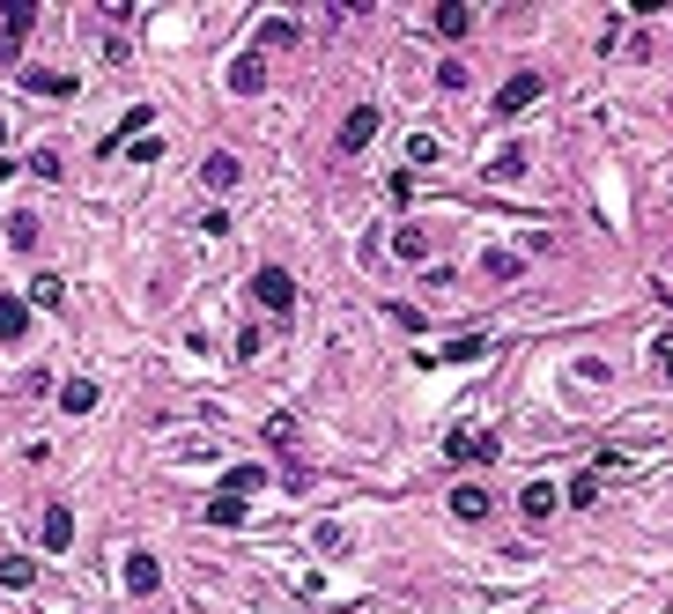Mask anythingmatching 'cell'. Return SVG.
I'll return each instance as SVG.
<instances>
[{"mask_svg":"<svg viewBox=\"0 0 673 614\" xmlns=\"http://www.w3.org/2000/svg\"><path fill=\"white\" fill-rule=\"evenodd\" d=\"M215 481H222V496H252L259 481H267V467H252V459H230V467H222Z\"/></svg>","mask_w":673,"mask_h":614,"instance_id":"52a82bcc","label":"cell"},{"mask_svg":"<svg viewBox=\"0 0 673 614\" xmlns=\"http://www.w3.org/2000/svg\"><path fill=\"white\" fill-rule=\"evenodd\" d=\"M200 178H208L215 193H230V185L245 178V171H237V156H208V171H200Z\"/></svg>","mask_w":673,"mask_h":614,"instance_id":"e0dca14e","label":"cell"},{"mask_svg":"<svg viewBox=\"0 0 673 614\" xmlns=\"http://www.w3.org/2000/svg\"><path fill=\"white\" fill-rule=\"evenodd\" d=\"M429 30H437V37H466V30H474V8H466V0H444V8L429 15Z\"/></svg>","mask_w":673,"mask_h":614,"instance_id":"8fae6325","label":"cell"},{"mask_svg":"<svg viewBox=\"0 0 673 614\" xmlns=\"http://www.w3.org/2000/svg\"><path fill=\"white\" fill-rule=\"evenodd\" d=\"M259 82H267V67H259V52H237V60H230V89H237V97H252Z\"/></svg>","mask_w":673,"mask_h":614,"instance_id":"4fadbf2b","label":"cell"},{"mask_svg":"<svg viewBox=\"0 0 673 614\" xmlns=\"http://www.w3.org/2000/svg\"><path fill=\"white\" fill-rule=\"evenodd\" d=\"M37 578V570H30V555H0V585H8V592H23Z\"/></svg>","mask_w":673,"mask_h":614,"instance_id":"ac0fdd59","label":"cell"},{"mask_svg":"<svg viewBox=\"0 0 673 614\" xmlns=\"http://www.w3.org/2000/svg\"><path fill=\"white\" fill-rule=\"evenodd\" d=\"M474 74H466V60H437V89H466Z\"/></svg>","mask_w":673,"mask_h":614,"instance_id":"484cf974","label":"cell"},{"mask_svg":"<svg viewBox=\"0 0 673 614\" xmlns=\"http://www.w3.org/2000/svg\"><path fill=\"white\" fill-rule=\"evenodd\" d=\"M370 141H378V111H370V104H355L348 119H341V148L355 156V148H370Z\"/></svg>","mask_w":673,"mask_h":614,"instance_id":"5b68a950","label":"cell"},{"mask_svg":"<svg viewBox=\"0 0 673 614\" xmlns=\"http://www.w3.org/2000/svg\"><path fill=\"white\" fill-rule=\"evenodd\" d=\"M23 326H30V304L23 296H0V341H23Z\"/></svg>","mask_w":673,"mask_h":614,"instance_id":"5bb4252c","label":"cell"},{"mask_svg":"<svg viewBox=\"0 0 673 614\" xmlns=\"http://www.w3.org/2000/svg\"><path fill=\"white\" fill-rule=\"evenodd\" d=\"M311 548H319V555H341V548H348V526H333V518H326V526H311Z\"/></svg>","mask_w":673,"mask_h":614,"instance_id":"7402d4cb","label":"cell"},{"mask_svg":"<svg viewBox=\"0 0 673 614\" xmlns=\"http://www.w3.org/2000/svg\"><path fill=\"white\" fill-rule=\"evenodd\" d=\"M555 504H563V489H555V481H526V489H518V511H526V526H540Z\"/></svg>","mask_w":673,"mask_h":614,"instance_id":"277c9868","label":"cell"},{"mask_svg":"<svg viewBox=\"0 0 673 614\" xmlns=\"http://www.w3.org/2000/svg\"><path fill=\"white\" fill-rule=\"evenodd\" d=\"M481 267H489L496 282H518V274H526V259H518V252H489V259H481Z\"/></svg>","mask_w":673,"mask_h":614,"instance_id":"603a6c76","label":"cell"},{"mask_svg":"<svg viewBox=\"0 0 673 614\" xmlns=\"http://www.w3.org/2000/svg\"><path fill=\"white\" fill-rule=\"evenodd\" d=\"M392 252H400V259H407V267H415V259H429V237L415 230V222H407V230H400V237H392Z\"/></svg>","mask_w":673,"mask_h":614,"instance_id":"44dd1931","label":"cell"},{"mask_svg":"<svg viewBox=\"0 0 673 614\" xmlns=\"http://www.w3.org/2000/svg\"><path fill=\"white\" fill-rule=\"evenodd\" d=\"M60 407H67V415H89V407H97V385H89V378L60 385Z\"/></svg>","mask_w":673,"mask_h":614,"instance_id":"2e32d148","label":"cell"},{"mask_svg":"<svg viewBox=\"0 0 673 614\" xmlns=\"http://www.w3.org/2000/svg\"><path fill=\"white\" fill-rule=\"evenodd\" d=\"M208 526H245V496H215V504H208Z\"/></svg>","mask_w":673,"mask_h":614,"instance_id":"ffe728a7","label":"cell"},{"mask_svg":"<svg viewBox=\"0 0 673 614\" xmlns=\"http://www.w3.org/2000/svg\"><path fill=\"white\" fill-rule=\"evenodd\" d=\"M163 585V563L156 555H126V592H156Z\"/></svg>","mask_w":673,"mask_h":614,"instance_id":"7c38bea8","label":"cell"},{"mask_svg":"<svg viewBox=\"0 0 673 614\" xmlns=\"http://www.w3.org/2000/svg\"><path fill=\"white\" fill-rule=\"evenodd\" d=\"M444 452H452V467H466V459H474V467H496V430H452L444 437Z\"/></svg>","mask_w":673,"mask_h":614,"instance_id":"6da1fadb","label":"cell"},{"mask_svg":"<svg viewBox=\"0 0 673 614\" xmlns=\"http://www.w3.org/2000/svg\"><path fill=\"white\" fill-rule=\"evenodd\" d=\"M23 89H30V97H74V74H60V67H30Z\"/></svg>","mask_w":673,"mask_h":614,"instance_id":"9c48e42d","label":"cell"},{"mask_svg":"<svg viewBox=\"0 0 673 614\" xmlns=\"http://www.w3.org/2000/svg\"><path fill=\"white\" fill-rule=\"evenodd\" d=\"M252 296H259L267 311H296V274H289V267H259V274H252Z\"/></svg>","mask_w":673,"mask_h":614,"instance_id":"3957f363","label":"cell"},{"mask_svg":"<svg viewBox=\"0 0 673 614\" xmlns=\"http://www.w3.org/2000/svg\"><path fill=\"white\" fill-rule=\"evenodd\" d=\"M452 511L466 518V526H481V518H489V489H481V481H459V489H452Z\"/></svg>","mask_w":673,"mask_h":614,"instance_id":"30bf717a","label":"cell"},{"mask_svg":"<svg viewBox=\"0 0 673 614\" xmlns=\"http://www.w3.org/2000/svg\"><path fill=\"white\" fill-rule=\"evenodd\" d=\"M474 356H489V341H481V333H459V341H452V348H444V356H437V363H474Z\"/></svg>","mask_w":673,"mask_h":614,"instance_id":"d6986e66","label":"cell"},{"mask_svg":"<svg viewBox=\"0 0 673 614\" xmlns=\"http://www.w3.org/2000/svg\"><path fill=\"white\" fill-rule=\"evenodd\" d=\"M437 156H444L437 134H407V163H437Z\"/></svg>","mask_w":673,"mask_h":614,"instance_id":"cb8c5ba5","label":"cell"},{"mask_svg":"<svg viewBox=\"0 0 673 614\" xmlns=\"http://www.w3.org/2000/svg\"><path fill=\"white\" fill-rule=\"evenodd\" d=\"M651 356H659V370H666V385H673V341H659V348H651Z\"/></svg>","mask_w":673,"mask_h":614,"instance_id":"83f0119b","label":"cell"},{"mask_svg":"<svg viewBox=\"0 0 673 614\" xmlns=\"http://www.w3.org/2000/svg\"><path fill=\"white\" fill-rule=\"evenodd\" d=\"M67 541H74V511H67V504H52V511H45V526H37V548L67 555Z\"/></svg>","mask_w":673,"mask_h":614,"instance_id":"8992f818","label":"cell"},{"mask_svg":"<svg viewBox=\"0 0 673 614\" xmlns=\"http://www.w3.org/2000/svg\"><path fill=\"white\" fill-rule=\"evenodd\" d=\"M148 119H156V111H148V104H134V111L119 119V134H148ZM119 134H111V141H119Z\"/></svg>","mask_w":673,"mask_h":614,"instance_id":"4316f807","label":"cell"},{"mask_svg":"<svg viewBox=\"0 0 673 614\" xmlns=\"http://www.w3.org/2000/svg\"><path fill=\"white\" fill-rule=\"evenodd\" d=\"M60 296H67L60 274H37V282H30V304H37V311H60Z\"/></svg>","mask_w":673,"mask_h":614,"instance_id":"9a60e30c","label":"cell"},{"mask_svg":"<svg viewBox=\"0 0 673 614\" xmlns=\"http://www.w3.org/2000/svg\"><path fill=\"white\" fill-rule=\"evenodd\" d=\"M8 245H15V252H37V222H30V215L8 222Z\"/></svg>","mask_w":673,"mask_h":614,"instance_id":"d4e9b609","label":"cell"},{"mask_svg":"<svg viewBox=\"0 0 673 614\" xmlns=\"http://www.w3.org/2000/svg\"><path fill=\"white\" fill-rule=\"evenodd\" d=\"M540 89H548V82H540L533 67H518L511 82L496 89V119H518V111H526V104H540Z\"/></svg>","mask_w":673,"mask_h":614,"instance_id":"7a4b0ae2","label":"cell"},{"mask_svg":"<svg viewBox=\"0 0 673 614\" xmlns=\"http://www.w3.org/2000/svg\"><path fill=\"white\" fill-rule=\"evenodd\" d=\"M267 444L289 459V481H304V459H296V430H289V415H267Z\"/></svg>","mask_w":673,"mask_h":614,"instance_id":"ba28073f","label":"cell"}]
</instances>
